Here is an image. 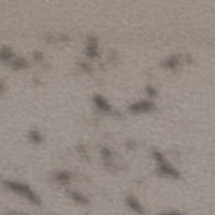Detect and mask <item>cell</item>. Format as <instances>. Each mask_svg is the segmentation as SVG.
I'll use <instances>...</instances> for the list:
<instances>
[{
  "label": "cell",
  "instance_id": "obj_1",
  "mask_svg": "<svg viewBox=\"0 0 215 215\" xmlns=\"http://www.w3.org/2000/svg\"><path fill=\"white\" fill-rule=\"evenodd\" d=\"M8 187L10 190H12L13 192H15L16 193H19L22 196L25 197L29 201H30L31 203H33L35 204H40L41 203V200L38 197V196L35 193H33L31 190L30 189L29 187L24 185V184H19L17 182H7Z\"/></svg>",
  "mask_w": 215,
  "mask_h": 215
},
{
  "label": "cell",
  "instance_id": "obj_2",
  "mask_svg": "<svg viewBox=\"0 0 215 215\" xmlns=\"http://www.w3.org/2000/svg\"><path fill=\"white\" fill-rule=\"evenodd\" d=\"M153 108H154L153 104L150 102H141V103H137V104L131 105L130 107V110L132 113L140 114V113L150 112L153 109Z\"/></svg>",
  "mask_w": 215,
  "mask_h": 215
},
{
  "label": "cell",
  "instance_id": "obj_3",
  "mask_svg": "<svg viewBox=\"0 0 215 215\" xmlns=\"http://www.w3.org/2000/svg\"><path fill=\"white\" fill-rule=\"evenodd\" d=\"M159 170L160 171V173L169 176V177H179V173H178L177 171H176L175 169H173L171 167H170L169 165H167L165 162V160L161 161V162H159Z\"/></svg>",
  "mask_w": 215,
  "mask_h": 215
},
{
  "label": "cell",
  "instance_id": "obj_4",
  "mask_svg": "<svg viewBox=\"0 0 215 215\" xmlns=\"http://www.w3.org/2000/svg\"><path fill=\"white\" fill-rule=\"evenodd\" d=\"M94 102H95V104H97V106L98 107V108H100L101 110H103V111H110V106L108 105V104L107 102H106V100L105 99H104L102 97L100 96H97L95 97V98H94Z\"/></svg>",
  "mask_w": 215,
  "mask_h": 215
},
{
  "label": "cell",
  "instance_id": "obj_5",
  "mask_svg": "<svg viewBox=\"0 0 215 215\" xmlns=\"http://www.w3.org/2000/svg\"><path fill=\"white\" fill-rule=\"evenodd\" d=\"M87 55L90 57H95L98 55V43L95 40H92L86 51Z\"/></svg>",
  "mask_w": 215,
  "mask_h": 215
},
{
  "label": "cell",
  "instance_id": "obj_6",
  "mask_svg": "<svg viewBox=\"0 0 215 215\" xmlns=\"http://www.w3.org/2000/svg\"><path fill=\"white\" fill-rule=\"evenodd\" d=\"M127 203L129 204V206L133 209L134 211L137 212L139 213H145V212L143 210L142 207L140 205V203H139L134 198H133V197L127 198Z\"/></svg>",
  "mask_w": 215,
  "mask_h": 215
},
{
  "label": "cell",
  "instance_id": "obj_7",
  "mask_svg": "<svg viewBox=\"0 0 215 215\" xmlns=\"http://www.w3.org/2000/svg\"><path fill=\"white\" fill-rule=\"evenodd\" d=\"M69 194H70V196L71 197V198H72L73 200L78 202L79 203L87 204L88 203V201L87 200V198H86L85 197L82 195V194H80V193H76V192H70Z\"/></svg>",
  "mask_w": 215,
  "mask_h": 215
},
{
  "label": "cell",
  "instance_id": "obj_8",
  "mask_svg": "<svg viewBox=\"0 0 215 215\" xmlns=\"http://www.w3.org/2000/svg\"><path fill=\"white\" fill-rule=\"evenodd\" d=\"M12 52L11 51L9 50L7 47L5 48H3L1 51H0V58L4 61H7V60H9L12 57Z\"/></svg>",
  "mask_w": 215,
  "mask_h": 215
},
{
  "label": "cell",
  "instance_id": "obj_9",
  "mask_svg": "<svg viewBox=\"0 0 215 215\" xmlns=\"http://www.w3.org/2000/svg\"><path fill=\"white\" fill-rule=\"evenodd\" d=\"M178 64V60L177 57L172 56L171 58H169L167 61H165V62L163 63L164 67H169V68H173V67H177Z\"/></svg>",
  "mask_w": 215,
  "mask_h": 215
},
{
  "label": "cell",
  "instance_id": "obj_10",
  "mask_svg": "<svg viewBox=\"0 0 215 215\" xmlns=\"http://www.w3.org/2000/svg\"><path fill=\"white\" fill-rule=\"evenodd\" d=\"M12 67L15 69H22L27 67V62L23 59H16L12 63Z\"/></svg>",
  "mask_w": 215,
  "mask_h": 215
},
{
  "label": "cell",
  "instance_id": "obj_11",
  "mask_svg": "<svg viewBox=\"0 0 215 215\" xmlns=\"http://www.w3.org/2000/svg\"><path fill=\"white\" fill-rule=\"evenodd\" d=\"M57 180L59 182H68L69 181V176L66 172H60L57 174Z\"/></svg>",
  "mask_w": 215,
  "mask_h": 215
},
{
  "label": "cell",
  "instance_id": "obj_12",
  "mask_svg": "<svg viewBox=\"0 0 215 215\" xmlns=\"http://www.w3.org/2000/svg\"><path fill=\"white\" fill-rule=\"evenodd\" d=\"M30 139L34 141V142H37L39 143L41 141V134L36 132V131H33L30 133Z\"/></svg>",
  "mask_w": 215,
  "mask_h": 215
},
{
  "label": "cell",
  "instance_id": "obj_13",
  "mask_svg": "<svg viewBox=\"0 0 215 215\" xmlns=\"http://www.w3.org/2000/svg\"><path fill=\"white\" fill-rule=\"evenodd\" d=\"M1 90H2V85H1V83H0V93H1Z\"/></svg>",
  "mask_w": 215,
  "mask_h": 215
}]
</instances>
